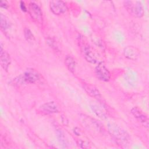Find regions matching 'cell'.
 I'll return each instance as SVG.
<instances>
[{"mask_svg": "<svg viewBox=\"0 0 149 149\" xmlns=\"http://www.w3.org/2000/svg\"><path fill=\"white\" fill-rule=\"evenodd\" d=\"M108 131L112 137L118 145L122 147H126L130 141V136L127 132L115 123L108 125Z\"/></svg>", "mask_w": 149, "mask_h": 149, "instance_id": "obj_1", "label": "cell"}, {"mask_svg": "<svg viewBox=\"0 0 149 149\" xmlns=\"http://www.w3.org/2000/svg\"><path fill=\"white\" fill-rule=\"evenodd\" d=\"M123 5L129 13L135 17H141L144 15V9L143 5L139 1H125Z\"/></svg>", "mask_w": 149, "mask_h": 149, "instance_id": "obj_2", "label": "cell"}, {"mask_svg": "<svg viewBox=\"0 0 149 149\" xmlns=\"http://www.w3.org/2000/svg\"><path fill=\"white\" fill-rule=\"evenodd\" d=\"M39 74L33 69L27 70L23 74L18 76L15 79L19 83H35L39 80Z\"/></svg>", "mask_w": 149, "mask_h": 149, "instance_id": "obj_3", "label": "cell"}, {"mask_svg": "<svg viewBox=\"0 0 149 149\" xmlns=\"http://www.w3.org/2000/svg\"><path fill=\"white\" fill-rule=\"evenodd\" d=\"M28 11L31 19L39 24H42L43 22L42 13L39 6L34 2H30L29 5Z\"/></svg>", "mask_w": 149, "mask_h": 149, "instance_id": "obj_4", "label": "cell"}, {"mask_svg": "<svg viewBox=\"0 0 149 149\" xmlns=\"http://www.w3.org/2000/svg\"><path fill=\"white\" fill-rule=\"evenodd\" d=\"M96 77L102 81H108L111 78V74L103 62H100L95 68Z\"/></svg>", "mask_w": 149, "mask_h": 149, "instance_id": "obj_5", "label": "cell"}, {"mask_svg": "<svg viewBox=\"0 0 149 149\" xmlns=\"http://www.w3.org/2000/svg\"><path fill=\"white\" fill-rule=\"evenodd\" d=\"M80 46L81 52L83 53V55L87 61L92 63H96L97 62V56L95 55V52H94L93 49L90 47V46L88 44L84 42L81 43Z\"/></svg>", "mask_w": 149, "mask_h": 149, "instance_id": "obj_6", "label": "cell"}, {"mask_svg": "<svg viewBox=\"0 0 149 149\" xmlns=\"http://www.w3.org/2000/svg\"><path fill=\"white\" fill-rule=\"evenodd\" d=\"M49 8L51 12L56 15H59L65 13L67 9L66 3L62 1L54 0L49 2Z\"/></svg>", "mask_w": 149, "mask_h": 149, "instance_id": "obj_7", "label": "cell"}, {"mask_svg": "<svg viewBox=\"0 0 149 149\" xmlns=\"http://www.w3.org/2000/svg\"><path fill=\"white\" fill-rule=\"evenodd\" d=\"M131 113L140 122L143 123L144 126H148V118L147 115L139 107H135L131 109Z\"/></svg>", "mask_w": 149, "mask_h": 149, "instance_id": "obj_8", "label": "cell"}, {"mask_svg": "<svg viewBox=\"0 0 149 149\" xmlns=\"http://www.w3.org/2000/svg\"><path fill=\"white\" fill-rule=\"evenodd\" d=\"M83 88L87 94L90 97L96 99L101 98V93L95 86L90 83H84L83 85Z\"/></svg>", "mask_w": 149, "mask_h": 149, "instance_id": "obj_9", "label": "cell"}, {"mask_svg": "<svg viewBox=\"0 0 149 149\" xmlns=\"http://www.w3.org/2000/svg\"><path fill=\"white\" fill-rule=\"evenodd\" d=\"M123 54L126 58L135 61L139 58L140 52L137 48L133 46H127L124 48Z\"/></svg>", "mask_w": 149, "mask_h": 149, "instance_id": "obj_10", "label": "cell"}, {"mask_svg": "<svg viewBox=\"0 0 149 149\" xmlns=\"http://www.w3.org/2000/svg\"><path fill=\"white\" fill-rule=\"evenodd\" d=\"M0 63L2 68L5 71H8L11 63V58L10 55L5 51H0Z\"/></svg>", "mask_w": 149, "mask_h": 149, "instance_id": "obj_11", "label": "cell"}, {"mask_svg": "<svg viewBox=\"0 0 149 149\" xmlns=\"http://www.w3.org/2000/svg\"><path fill=\"white\" fill-rule=\"evenodd\" d=\"M40 108L46 113H54L58 112V108L57 105L54 101H49L42 104Z\"/></svg>", "mask_w": 149, "mask_h": 149, "instance_id": "obj_12", "label": "cell"}, {"mask_svg": "<svg viewBox=\"0 0 149 149\" xmlns=\"http://www.w3.org/2000/svg\"><path fill=\"white\" fill-rule=\"evenodd\" d=\"M65 64L70 72L73 73L75 72L76 64L74 59L72 56L70 55L66 56L65 58Z\"/></svg>", "mask_w": 149, "mask_h": 149, "instance_id": "obj_13", "label": "cell"}, {"mask_svg": "<svg viewBox=\"0 0 149 149\" xmlns=\"http://www.w3.org/2000/svg\"><path fill=\"white\" fill-rule=\"evenodd\" d=\"M10 26V24L8 18L3 15L2 13L1 14V27L3 31L7 30Z\"/></svg>", "mask_w": 149, "mask_h": 149, "instance_id": "obj_14", "label": "cell"}, {"mask_svg": "<svg viewBox=\"0 0 149 149\" xmlns=\"http://www.w3.org/2000/svg\"><path fill=\"white\" fill-rule=\"evenodd\" d=\"M91 108L92 111L94 112V113L98 116L99 118L101 119H106L107 115L106 114L103 112V111L97 105H91Z\"/></svg>", "mask_w": 149, "mask_h": 149, "instance_id": "obj_15", "label": "cell"}, {"mask_svg": "<svg viewBox=\"0 0 149 149\" xmlns=\"http://www.w3.org/2000/svg\"><path fill=\"white\" fill-rule=\"evenodd\" d=\"M24 36L26 40L29 42H32L34 40V37L31 32V31L29 29L26 27L24 30Z\"/></svg>", "mask_w": 149, "mask_h": 149, "instance_id": "obj_16", "label": "cell"}, {"mask_svg": "<svg viewBox=\"0 0 149 149\" xmlns=\"http://www.w3.org/2000/svg\"><path fill=\"white\" fill-rule=\"evenodd\" d=\"M78 144L79 146H80L81 148H88V143L87 141H83V140H79L78 142Z\"/></svg>", "mask_w": 149, "mask_h": 149, "instance_id": "obj_17", "label": "cell"}, {"mask_svg": "<svg viewBox=\"0 0 149 149\" xmlns=\"http://www.w3.org/2000/svg\"><path fill=\"white\" fill-rule=\"evenodd\" d=\"M47 42H48V45H49L51 47H52V48H55V49L57 48V47H56V45H55V41H54L52 39H51V38L48 39V40H47Z\"/></svg>", "mask_w": 149, "mask_h": 149, "instance_id": "obj_18", "label": "cell"}, {"mask_svg": "<svg viewBox=\"0 0 149 149\" xmlns=\"http://www.w3.org/2000/svg\"><path fill=\"white\" fill-rule=\"evenodd\" d=\"M20 6L21 9H22L23 11H24V12H26V11H27V8H26V6H25V4H24V2H23V1H21V2H20Z\"/></svg>", "mask_w": 149, "mask_h": 149, "instance_id": "obj_19", "label": "cell"}, {"mask_svg": "<svg viewBox=\"0 0 149 149\" xmlns=\"http://www.w3.org/2000/svg\"><path fill=\"white\" fill-rule=\"evenodd\" d=\"M1 7L3 8L4 9H7L8 7V5L7 4V3L5 1H1Z\"/></svg>", "mask_w": 149, "mask_h": 149, "instance_id": "obj_20", "label": "cell"}]
</instances>
